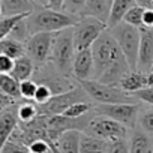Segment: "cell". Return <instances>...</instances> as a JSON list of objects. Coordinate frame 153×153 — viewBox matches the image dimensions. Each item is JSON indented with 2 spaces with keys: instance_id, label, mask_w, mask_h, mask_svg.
<instances>
[{
  "instance_id": "43",
  "label": "cell",
  "mask_w": 153,
  "mask_h": 153,
  "mask_svg": "<svg viewBox=\"0 0 153 153\" xmlns=\"http://www.w3.org/2000/svg\"><path fill=\"white\" fill-rule=\"evenodd\" d=\"M111 3H113V0H108V5L111 6Z\"/></svg>"
},
{
  "instance_id": "10",
  "label": "cell",
  "mask_w": 153,
  "mask_h": 153,
  "mask_svg": "<svg viewBox=\"0 0 153 153\" xmlns=\"http://www.w3.org/2000/svg\"><path fill=\"white\" fill-rule=\"evenodd\" d=\"M99 114L107 116L122 125H125L129 129H134L135 125L138 123V114H140V107L134 102H126V104H99L96 107Z\"/></svg>"
},
{
  "instance_id": "31",
  "label": "cell",
  "mask_w": 153,
  "mask_h": 153,
  "mask_svg": "<svg viewBox=\"0 0 153 153\" xmlns=\"http://www.w3.org/2000/svg\"><path fill=\"white\" fill-rule=\"evenodd\" d=\"M36 89H38V83L32 78L20 83V93H21V98H24L26 101H33Z\"/></svg>"
},
{
  "instance_id": "8",
  "label": "cell",
  "mask_w": 153,
  "mask_h": 153,
  "mask_svg": "<svg viewBox=\"0 0 153 153\" xmlns=\"http://www.w3.org/2000/svg\"><path fill=\"white\" fill-rule=\"evenodd\" d=\"M86 132L95 137H99L102 140L107 141H113V140H122L126 138L129 128H126L125 125L107 117V116H96L93 119L89 120L87 126H86Z\"/></svg>"
},
{
  "instance_id": "36",
  "label": "cell",
  "mask_w": 153,
  "mask_h": 153,
  "mask_svg": "<svg viewBox=\"0 0 153 153\" xmlns=\"http://www.w3.org/2000/svg\"><path fill=\"white\" fill-rule=\"evenodd\" d=\"M14 59L5 56V54H0V74H11L14 69Z\"/></svg>"
},
{
  "instance_id": "12",
  "label": "cell",
  "mask_w": 153,
  "mask_h": 153,
  "mask_svg": "<svg viewBox=\"0 0 153 153\" xmlns=\"http://www.w3.org/2000/svg\"><path fill=\"white\" fill-rule=\"evenodd\" d=\"M141 42L138 54V71L150 72L153 68V27H140Z\"/></svg>"
},
{
  "instance_id": "28",
  "label": "cell",
  "mask_w": 153,
  "mask_h": 153,
  "mask_svg": "<svg viewBox=\"0 0 153 153\" xmlns=\"http://www.w3.org/2000/svg\"><path fill=\"white\" fill-rule=\"evenodd\" d=\"M26 18H27V17H26ZM26 18L20 20V21L15 24V27L12 29L11 35H9L11 38H14V39H17V41L23 42V44H26V42H27V39L30 38V33H29V29H27Z\"/></svg>"
},
{
  "instance_id": "44",
  "label": "cell",
  "mask_w": 153,
  "mask_h": 153,
  "mask_svg": "<svg viewBox=\"0 0 153 153\" xmlns=\"http://www.w3.org/2000/svg\"><path fill=\"white\" fill-rule=\"evenodd\" d=\"M152 69H153V68H152Z\"/></svg>"
},
{
  "instance_id": "24",
  "label": "cell",
  "mask_w": 153,
  "mask_h": 153,
  "mask_svg": "<svg viewBox=\"0 0 153 153\" xmlns=\"http://www.w3.org/2000/svg\"><path fill=\"white\" fill-rule=\"evenodd\" d=\"M27 15H29V14H24V15H12V17H2V18H0V41L5 39V38H8V36L11 35L12 29L15 27V24H17L20 20L26 18Z\"/></svg>"
},
{
  "instance_id": "26",
  "label": "cell",
  "mask_w": 153,
  "mask_h": 153,
  "mask_svg": "<svg viewBox=\"0 0 153 153\" xmlns=\"http://www.w3.org/2000/svg\"><path fill=\"white\" fill-rule=\"evenodd\" d=\"M143 14H144V8L135 5V6H132V8L128 11V14L125 15L123 21L140 29V27L143 26Z\"/></svg>"
},
{
  "instance_id": "17",
  "label": "cell",
  "mask_w": 153,
  "mask_h": 153,
  "mask_svg": "<svg viewBox=\"0 0 153 153\" xmlns=\"http://www.w3.org/2000/svg\"><path fill=\"white\" fill-rule=\"evenodd\" d=\"M35 71H36V68H35L33 62L30 60V57L27 54H24V56L15 59L14 69H12L11 75L21 83L24 80H30L32 76H33V74H35Z\"/></svg>"
},
{
  "instance_id": "35",
  "label": "cell",
  "mask_w": 153,
  "mask_h": 153,
  "mask_svg": "<svg viewBox=\"0 0 153 153\" xmlns=\"http://www.w3.org/2000/svg\"><path fill=\"white\" fill-rule=\"evenodd\" d=\"M17 99H14V98H11L9 95H6L5 92H2L0 90V113L2 111H5V110H9V108H12L14 105H17Z\"/></svg>"
},
{
  "instance_id": "42",
  "label": "cell",
  "mask_w": 153,
  "mask_h": 153,
  "mask_svg": "<svg viewBox=\"0 0 153 153\" xmlns=\"http://www.w3.org/2000/svg\"><path fill=\"white\" fill-rule=\"evenodd\" d=\"M0 18H2V0H0Z\"/></svg>"
},
{
  "instance_id": "21",
  "label": "cell",
  "mask_w": 153,
  "mask_h": 153,
  "mask_svg": "<svg viewBox=\"0 0 153 153\" xmlns=\"http://www.w3.org/2000/svg\"><path fill=\"white\" fill-rule=\"evenodd\" d=\"M0 54H5L11 59H18L26 54V44L8 36L0 41Z\"/></svg>"
},
{
  "instance_id": "20",
  "label": "cell",
  "mask_w": 153,
  "mask_h": 153,
  "mask_svg": "<svg viewBox=\"0 0 153 153\" xmlns=\"http://www.w3.org/2000/svg\"><path fill=\"white\" fill-rule=\"evenodd\" d=\"M83 15L95 17V18L107 23L108 21V15H110L108 0H86V8H84Z\"/></svg>"
},
{
  "instance_id": "6",
  "label": "cell",
  "mask_w": 153,
  "mask_h": 153,
  "mask_svg": "<svg viewBox=\"0 0 153 153\" xmlns=\"http://www.w3.org/2000/svg\"><path fill=\"white\" fill-rule=\"evenodd\" d=\"M107 29H108L107 23H104V21H101L95 17H87V15L80 17L78 21L75 23V26L72 27L75 50L80 51V50L92 48L95 41Z\"/></svg>"
},
{
  "instance_id": "19",
  "label": "cell",
  "mask_w": 153,
  "mask_h": 153,
  "mask_svg": "<svg viewBox=\"0 0 153 153\" xmlns=\"http://www.w3.org/2000/svg\"><path fill=\"white\" fill-rule=\"evenodd\" d=\"M131 153H153V140L152 135L144 131H134L129 143Z\"/></svg>"
},
{
  "instance_id": "14",
  "label": "cell",
  "mask_w": 153,
  "mask_h": 153,
  "mask_svg": "<svg viewBox=\"0 0 153 153\" xmlns=\"http://www.w3.org/2000/svg\"><path fill=\"white\" fill-rule=\"evenodd\" d=\"M119 87L128 93H135L147 87V74L141 71H129L119 83Z\"/></svg>"
},
{
  "instance_id": "1",
  "label": "cell",
  "mask_w": 153,
  "mask_h": 153,
  "mask_svg": "<svg viewBox=\"0 0 153 153\" xmlns=\"http://www.w3.org/2000/svg\"><path fill=\"white\" fill-rule=\"evenodd\" d=\"M92 54L95 62V80L104 84L119 86L120 80L131 71L125 54L108 29L102 32L92 45Z\"/></svg>"
},
{
  "instance_id": "25",
  "label": "cell",
  "mask_w": 153,
  "mask_h": 153,
  "mask_svg": "<svg viewBox=\"0 0 153 153\" xmlns=\"http://www.w3.org/2000/svg\"><path fill=\"white\" fill-rule=\"evenodd\" d=\"M92 108H93V104H90V102H87V101H81V102L72 104V105L63 113V116L72 117V119H80V117H84Z\"/></svg>"
},
{
  "instance_id": "5",
  "label": "cell",
  "mask_w": 153,
  "mask_h": 153,
  "mask_svg": "<svg viewBox=\"0 0 153 153\" xmlns=\"http://www.w3.org/2000/svg\"><path fill=\"white\" fill-rule=\"evenodd\" d=\"M84 92L98 104H126L132 102V95L122 90L119 86L104 84L98 80H86L78 83Z\"/></svg>"
},
{
  "instance_id": "41",
  "label": "cell",
  "mask_w": 153,
  "mask_h": 153,
  "mask_svg": "<svg viewBox=\"0 0 153 153\" xmlns=\"http://www.w3.org/2000/svg\"><path fill=\"white\" fill-rule=\"evenodd\" d=\"M32 2H33L36 6H47V2H45V0H32Z\"/></svg>"
},
{
  "instance_id": "23",
  "label": "cell",
  "mask_w": 153,
  "mask_h": 153,
  "mask_svg": "<svg viewBox=\"0 0 153 153\" xmlns=\"http://www.w3.org/2000/svg\"><path fill=\"white\" fill-rule=\"evenodd\" d=\"M39 114H41V113H39L38 104L35 105L33 102L26 101V102H21V104L17 105V117H18V122H20V123L32 122V120H35Z\"/></svg>"
},
{
  "instance_id": "38",
  "label": "cell",
  "mask_w": 153,
  "mask_h": 153,
  "mask_svg": "<svg viewBox=\"0 0 153 153\" xmlns=\"http://www.w3.org/2000/svg\"><path fill=\"white\" fill-rule=\"evenodd\" d=\"M45 2H47V8L54 11H62L65 5V0H45Z\"/></svg>"
},
{
  "instance_id": "4",
  "label": "cell",
  "mask_w": 153,
  "mask_h": 153,
  "mask_svg": "<svg viewBox=\"0 0 153 153\" xmlns=\"http://www.w3.org/2000/svg\"><path fill=\"white\" fill-rule=\"evenodd\" d=\"M108 30L116 38L122 53L125 54L129 63L131 71H138V54H140V42H141L140 29L122 21Z\"/></svg>"
},
{
  "instance_id": "34",
  "label": "cell",
  "mask_w": 153,
  "mask_h": 153,
  "mask_svg": "<svg viewBox=\"0 0 153 153\" xmlns=\"http://www.w3.org/2000/svg\"><path fill=\"white\" fill-rule=\"evenodd\" d=\"M132 98H135V99H138L141 102H146V104H149V105L153 107V87H149L147 86V87H144V89L132 93Z\"/></svg>"
},
{
  "instance_id": "2",
  "label": "cell",
  "mask_w": 153,
  "mask_h": 153,
  "mask_svg": "<svg viewBox=\"0 0 153 153\" xmlns=\"http://www.w3.org/2000/svg\"><path fill=\"white\" fill-rule=\"evenodd\" d=\"M80 17L69 15L63 11H54L47 6H36V9L27 15L26 23L30 36L35 33H56L69 27H74Z\"/></svg>"
},
{
  "instance_id": "30",
  "label": "cell",
  "mask_w": 153,
  "mask_h": 153,
  "mask_svg": "<svg viewBox=\"0 0 153 153\" xmlns=\"http://www.w3.org/2000/svg\"><path fill=\"white\" fill-rule=\"evenodd\" d=\"M2 153H32L29 146H26L24 143L15 140V138H9V141L3 146Z\"/></svg>"
},
{
  "instance_id": "16",
  "label": "cell",
  "mask_w": 153,
  "mask_h": 153,
  "mask_svg": "<svg viewBox=\"0 0 153 153\" xmlns=\"http://www.w3.org/2000/svg\"><path fill=\"white\" fill-rule=\"evenodd\" d=\"M135 5H137L135 0H113V3L110 6L108 21H107L108 29H111V27L117 26L119 23H122L125 15L128 14V11Z\"/></svg>"
},
{
  "instance_id": "11",
  "label": "cell",
  "mask_w": 153,
  "mask_h": 153,
  "mask_svg": "<svg viewBox=\"0 0 153 153\" xmlns=\"http://www.w3.org/2000/svg\"><path fill=\"white\" fill-rule=\"evenodd\" d=\"M72 76L78 83L86 80H95V62H93L92 48L80 50L75 53L72 65Z\"/></svg>"
},
{
  "instance_id": "15",
  "label": "cell",
  "mask_w": 153,
  "mask_h": 153,
  "mask_svg": "<svg viewBox=\"0 0 153 153\" xmlns=\"http://www.w3.org/2000/svg\"><path fill=\"white\" fill-rule=\"evenodd\" d=\"M36 5L32 0H2V17L32 14Z\"/></svg>"
},
{
  "instance_id": "7",
  "label": "cell",
  "mask_w": 153,
  "mask_h": 153,
  "mask_svg": "<svg viewBox=\"0 0 153 153\" xmlns=\"http://www.w3.org/2000/svg\"><path fill=\"white\" fill-rule=\"evenodd\" d=\"M54 33L42 32L32 35L26 42V54L30 57L36 69H41L50 63L53 50Z\"/></svg>"
},
{
  "instance_id": "22",
  "label": "cell",
  "mask_w": 153,
  "mask_h": 153,
  "mask_svg": "<svg viewBox=\"0 0 153 153\" xmlns=\"http://www.w3.org/2000/svg\"><path fill=\"white\" fill-rule=\"evenodd\" d=\"M0 90L17 101H20V98H21L20 81L17 78H14L11 74H0Z\"/></svg>"
},
{
  "instance_id": "9",
  "label": "cell",
  "mask_w": 153,
  "mask_h": 153,
  "mask_svg": "<svg viewBox=\"0 0 153 153\" xmlns=\"http://www.w3.org/2000/svg\"><path fill=\"white\" fill-rule=\"evenodd\" d=\"M87 96H89V95H87V93L84 92V89L78 84V86H75L74 89H71V90H68V92L54 95L47 104L38 105V107H39V113H41V114H45V116L63 114L72 104L86 101Z\"/></svg>"
},
{
  "instance_id": "33",
  "label": "cell",
  "mask_w": 153,
  "mask_h": 153,
  "mask_svg": "<svg viewBox=\"0 0 153 153\" xmlns=\"http://www.w3.org/2000/svg\"><path fill=\"white\" fill-rule=\"evenodd\" d=\"M107 153H131L129 144L126 143L125 138H122V140H113V141L108 143Z\"/></svg>"
},
{
  "instance_id": "18",
  "label": "cell",
  "mask_w": 153,
  "mask_h": 153,
  "mask_svg": "<svg viewBox=\"0 0 153 153\" xmlns=\"http://www.w3.org/2000/svg\"><path fill=\"white\" fill-rule=\"evenodd\" d=\"M108 143L110 141H107V140H102L99 137L83 132L81 134L80 150H81V153H107Z\"/></svg>"
},
{
  "instance_id": "29",
  "label": "cell",
  "mask_w": 153,
  "mask_h": 153,
  "mask_svg": "<svg viewBox=\"0 0 153 153\" xmlns=\"http://www.w3.org/2000/svg\"><path fill=\"white\" fill-rule=\"evenodd\" d=\"M138 126L149 135H153V110H144L138 114Z\"/></svg>"
},
{
  "instance_id": "37",
  "label": "cell",
  "mask_w": 153,
  "mask_h": 153,
  "mask_svg": "<svg viewBox=\"0 0 153 153\" xmlns=\"http://www.w3.org/2000/svg\"><path fill=\"white\" fill-rule=\"evenodd\" d=\"M143 26L144 27H153V9H144Z\"/></svg>"
},
{
  "instance_id": "40",
  "label": "cell",
  "mask_w": 153,
  "mask_h": 153,
  "mask_svg": "<svg viewBox=\"0 0 153 153\" xmlns=\"http://www.w3.org/2000/svg\"><path fill=\"white\" fill-rule=\"evenodd\" d=\"M147 86L153 87V69L150 72H147Z\"/></svg>"
},
{
  "instance_id": "39",
  "label": "cell",
  "mask_w": 153,
  "mask_h": 153,
  "mask_svg": "<svg viewBox=\"0 0 153 153\" xmlns=\"http://www.w3.org/2000/svg\"><path fill=\"white\" fill-rule=\"evenodd\" d=\"M135 3L144 9H153V0H135Z\"/></svg>"
},
{
  "instance_id": "13",
  "label": "cell",
  "mask_w": 153,
  "mask_h": 153,
  "mask_svg": "<svg viewBox=\"0 0 153 153\" xmlns=\"http://www.w3.org/2000/svg\"><path fill=\"white\" fill-rule=\"evenodd\" d=\"M81 134L83 132L80 129H69L63 132L56 143L59 153H81L80 150Z\"/></svg>"
},
{
  "instance_id": "3",
  "label": "cell",
  "mask_w": 153,
  "mask_h": 153,
  "mask_svg": "<svg viewBox=\"0 0 153 153\" xmlns=\"http://www.w3.org/2000/svg\"><path fill=\"white\" fill-rule=\"evenodd\" d=\"M75 53H76V50H75V44H74L72 27L56 32L50 63L60 75H63V76L72 75V65H74Z\"/></svg>"
},
{
  "instance_id": "27",
  "label": "cell",
  "mask_w": 153,
  "mask_h": 153,
  "mask_svg": "<svg viewBox=\"0 0 153 153\" xmlns=\"http://www.w3.org/2000/svg\"><path fill=\"white\" fill-rule=\"evenodd\" d=\"M86 8V0H65L63 5V12L75 17H81Z\"/></svg>"
},
{
  "instance_id": "32",
  "label": "cell",
  "mask_w": 153,
  "mask_h": 153,
  "mask_svg": "<svg viewBox=\"0 0 153 153\" xmlns=\"http://www.w3.org/2000/svg\"><path fill=\"white\" fill-rule=\"evenodd\" d=\"M53 96H54V93H53V90H51L47 84H38V89H36V93H35L33 101H35L38 105H44V104H47Z\"/></svg>"
}]
</instances>
